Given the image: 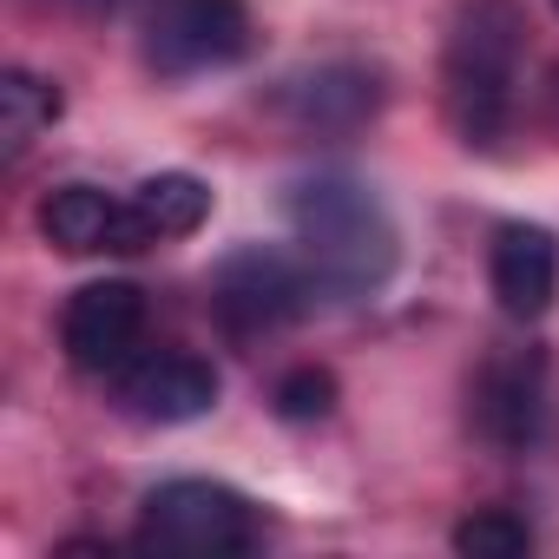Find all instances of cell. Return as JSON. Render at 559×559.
<instances>
[{
    "instance_id": "1",
    "label": "cell",
    "mask_w": 559,
    "mask_h": 559,
    "mask_svg": "<svg viewBox=\"0 0 559 559\" xmlns=\"http://www.w3.org/2000/svg\"><path fill=\"white\" fill-rule=\"evenodd\" d=\"M290 224H297L304 263L336 297H369L395 270V224L376 204V191L356 185V178H310V185H297Z\"/></svg>"
},
{
    "instance_id": "2",
    "label": "cell",
    "mask_w": 559,
    "mask_h": 559,
    "mask_svg": "<svg viewBox=\"0 0 559 559\" xmlns=\"http://www.w3.org/2000/svg\"><path fill=\"white\" fill-rule=\"evenodd\" d=\"M520 86V8L513 0H461L441 47V106L467 145H493L507 132Z\"/></svg>"
},
{
    "instance_id": "3",
    "label": "cell",
    "mask_w": 559,
    "mask_h": 559,
    "mask_svg": "<svg viewBox=\"0 0 559 559\" xmlns=\"http://www.w3.org/2000/svg\"><path fill=\"white\" fill-rule=\"evenodd\" d=\"M317 270L276 243H243L230 250L217 270H211V317L224 336L237 343H257V336H276L290 330L310 304H317Z\"/></svg>"
},
{
    "instance_id": "4",
    "label": "cell",
    "mask_w": 559,
    "mask_h": 559,
    "mask_svg": "<svg viewBox=\"0 0 559 559\" xmlns=\"http://www.w3.org/2000/svg\"><path fill=\"white\" fill-rule=\"evenodd\" d=\"M250 539H257L250 500L217 480H165L145 493L139 546L158 559H230L250 552Z\"/></svg>"
},
{
    "instance_id": "5",
    "label": "cell",
    "mask_w": 559,
    "mask_h": 559,
    "mask_svg": "<svg viewBox=\"0 0 559 559\" xmlns=\"http://www.w3.org/2000/svg\"><path fill=\"white\" fill-rule=\"evenodd\" d=\"M145 60L165 80H191L211 67H230L250 47L243 0H145Z\"/></svg>"
},
{
    "instance_id": "6",
    "label": "cell",
    "mask_w": 559,
    "mask_h": 559,
    "mask_svg": "<svg viewBox=\"0 0 559 559\" xmlns=\"http://www.w3.org/2000/svg\"><path fill=\"white\" fill-rule=\"evenodd\" d=\"M60 343H67V362L86 369V376H119L139 343H145V297L132 284H86L67 297V317H60Z\"/></svg>"
},
{
    "instance_id": "7",
    "label": "cell",
    "mask_w": 559,
    "mask_h": 559,
    "mask_svg": "<svg viewBox=\"0 0 559 559\" xmlns=\"http://www.w3.org/2000/svg\"><path fill=\"white\" fill-rule=\"evenodd\" d=\"M119 395L139 421H198L217 408V369L191 349H152L119 369Z\"/></svg>"
},
{
    "instance_id": "8",
    "label": "cell",
    "mask_w": 559,
    "mask_h": 559,
    "mask_svg": "<svg viewBox=\"0 0 559 559\" xmlns=\"http://www.w3.org/2000/svg\"><path fill=\"white\" fill-rule=\"evenodd\" d=\"M474 421L480 435L500 448V454H520L539 441L546 428V362L513 349V356H493L474 382Z\"/></svg>"
},
{
    "instance_id": "9",
    "label": "cell",
    "mask_w": 559,
    "mask_h": 559,
    "mask_svg": "<svg viewBox=\"0 0 559 559\" xmlns=\"http://www.w3.org/2000/svg\"><path fill=\"white\" fill-rule=\"evenodd\" d=\"M487 284L493 304L513 323H539L559 297V243L546 224H500L493 250H487Z\"/></svg>"
},
{
    "instance_id": "10",
    "label": "cell",
    "mask_w": 559,
    "mask_h": 559,
    "mask_svg": "<svg viewBox=\"0 0 559 559\" xmlns=\"http://www.w3.org/2000/svg\"><path fill=\"white\" fill-rule=\"evenodd\" d=\"M40 230L47 243H60L67 257H93V250H145V230L132 217V204L106 198L99 185H60L40 204Z\"/></svg>"
},
{
    "instance_id": "11",
    "label": "cell",
    "mask_w": 559,
    "mask_h": 559,
    "mask_svg": "<svg viewBox=\"0 0 559 559\" xmlns=\"http://www.w3.org/2000/svg\"><path fill=\"white\" fill-rule=\"evenodd\" d=\"M376 106H382V86L362 67H323L284 86V112L304 132H356L362 119H376Z\"/></svg>"
},
{
    "instance_id": "12",
    "label": "cell",
    "mask_w": 559,
    "mask_h": 559,
    "mask_svg": "<svg viewBox=\"0 0 559 559\" xmlns=\"http://www.w3.org/2000/svg\"><path fill=\"white\" fill-rule=\"evenodd\" d=\"M126 204H132L139 230H145V243H158V237H191V230L211 217V185L191 178V171H158V178H145Z\"/></svg>"
},
{
    "instance_id": "13",
    "label": "cell",
    "mask_w": 559,
    "mask_h": 559,
    "mask_svg": "<svg viewBox=\"0 0 559 559\" xmlns=\"http://www.w3.org/2000/svg\"><path fill=\"white\" fill-rule=\"evenodd\" d=\"M60 119V86L27 73V67H8L0 73V152L21 158L47 126Z\"/></svg>"
},
{
    "instance_id": "14",
    "label": "cell",
    "mask_w": 559,
    "mask_h": 559,
    "mask_svg": "<svg viewBox=\"0 0 559 559\" xmlns=\"http://www.w3.org/2000/svg\"><path fill=\"white\" fill-rule=\"evenodd\" d=\"M454 552H467V559H520V552H533V533H526L520 513L480 507V513H467L454 526Z\"/></svg>"
},
{
    "instance_id": "15",
    "label": "cell",
    "mask_w": 559,
    "mask_h": 559,
    "mask_svg": "<svg viewBox=\"0 0 559 559\" xmlns=\"http://www.w3.org/2000/svg\"><path fill=\"white\" fill-rule=\"evenodd\" d=\"M336 408V376L330 369H290L276 382V415L284 421H323Z\"/></svg>"
}]
</instances>
